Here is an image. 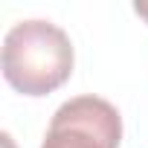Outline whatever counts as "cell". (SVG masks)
<instances>
[{
    "instance_id": "cell-3",
    "label": "cell",
    "mask_w": 148,
    "mask_h": 148,
    "mask_svg": "<svg viewBox=\"0 0 148 148\" xmlns=\"http://www.w3.org/2000/svg\"><path fill=\"white\" fill-rule=\"evenodd\" d=\"M134 12H136L139 18H145V21H148V3H134Z\"/></svg>"
},
{
    "instance_id": "cell-1",
    "label": "cell",
    "mask_w": 148,
    "mask_h": 148,
    "mask_svg": "<svg viewBox=\"0 0 148 148\" xmlns=\"http://www.w3.org/2000/svg\"><path fill=\"white\" fill-rule=\"evenodd\" d=\"M0 64H3V79L12 90L38 99L58 90L73 76L76 49L58 23L32 18L18 21L3 35Z\"/></svg>"
},
{
    "instance_id": "cell-2",
    "label": "cell",
    "mask_w": 148,
    "mask_h": 148,
    "mask_svg": "<svg viewBox=\"0 0 148 148\" xmlns=\"http://www.w3.org/2000/svg\"><path fill=\"white\" fill-rule=\"evenodd\" d=\"M122 116L116 105L84 93L67 99L49 119L41 148H119Z\"/></svg>"
}]
</instances>
